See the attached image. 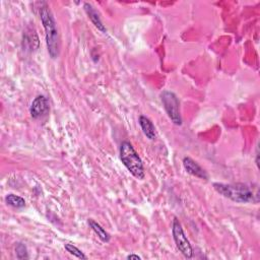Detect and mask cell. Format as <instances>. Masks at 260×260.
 <instances>
[{
    "label": "cell",
    "mask_w": 260,
    "mask_h": 260,
    "mask_svg": "<svg viewBox=\"0 0 260 260\" xmlns=\"http://www.w3.org/2000/svg\"><path fill=\"white\" fill-rule=\"evenodd\" d=\"M40 17L45 30L48 53L52 59H56L59 55L60 48L59 34L58 30H57L56 21L46 2H42V5L40 7Z\"/></svg>",
    "instance_id": "cell-1"
},
{
    "label": "cell",
    "mask_w": 260,
    "mask_h": 260,
    "mask_svg": "<svg viewBox=\"0 0 260 260\" xmlns=\"http://www.w3.org/2000/svg\"><path fill=\"white\" fill-rule=\"evenodd\" d=\"M215 190L226 198L238 204H248L254 200V194L251 189L242 183L236 184H224V183H214Z\"/></svg>",
    "instance_id": "cell-2"
},
{
    "label": "cell",
    "mask_w": 260,
    "mask_h": 260,
    "mask_svg": "<svg viewBox=\"0 0 260 260\" xmlns=\"http://www.w3.org/2000/svg\"><path fill=\"white\" fill-rule=\"evenodd\" d=\"M120 160L135 178L142 180L146 176L143 163L129 141H123L121 143Z\"/></svg>",
    "instance_id": "cell-3"
},
{
    "label": "cell",
    "mask_w": 260,
    "mask_h": 260,
    "mask_svg": "<svg viewBox=\"0 0 260 260\" xmlns=\"http://www.w3.org/2000/svg\"><path fill=\"white\" fill-rule=\"evenodd\" d=\"M162 103L171 121L180 126L182 125V117L180 114V103L177 96L170 91H164L161 94Z\"/></svg>",
    "instance_id": "cell-4"
},
{
    "label": "cell",
    "mask_w": 260,
    "mask_h": 260,
    "mask_svg": "<svg viewBox=\"0 0 260 260\" xmlns=\"http://www.w3.org/2000/svg\"><path fill=\"white\" fill-rule=\"evenodd\" d=\"M172 234H173V239H174L175 244H176L177 248L179 249V251L186 258H191L193 256L192 246H191L189 240L187 239V236L184 233L180 222L176 218L173 220V223H172Z\"/></svg>",
    "instance_id": "cell-5"
},
{
    "label": "cell",
    "mask_w": 260,
    "mask_h": 260,
    "mask_svg": "<svg viewBox=\"0 0 260 260\" xmlns=\"http://www.w3.org/2000/svg\"><path fill=\"white\" fill-rule=\"evenodd\" d=\"M49 110H50V106H49L48 99L43 95L37 96L32 102L30 107L31 116L34 119L42 118L43 116H45V115H47Z\"/></svg>",
    "instance_id": "cell-6"
},
{
    "label": "cell",
    "mask_w": 260,
    "mask_h": 260,
    "mask_svg": "<svg viewBox=\"0 0 260 260\" xmlns=\"http://www.w3.org/2000/svg\"><path fill=\"white\" fill-rule=\"evenodd\" d=\"M183 166L185 168V170L187 171V173H189V174H191L192 176H195L199 179H202V180H208L209 179V175L207 171L201 168L195 161H193L191 158H184L183 159Z\"/></svg>",
    "instance_id": "cell-7"
},
{
    "label": "cell",
    "mask_w": 260,
    "mask_h": 260,
    "mask_svg": "<svg viewBox=\"0 0 260 260\" xmlns=\"http://www.w3.org/2000/svg\"><path fill=\"white\" fill-rule=\"evenodd\" d=\"M83 9L85 11V13L88 14L89 18L91 19V21L94 23V25L98 28L99 31L103 32V33H106L107 32V28L106 26L103 24L102 20H101V17H100V14L99 12L97 11V9L89 2H85L83 4Z\"/></svg>",
    "instance_id": "cell-8"
},
{
    "label": "cell",
    "mask_w": 260,
    "mask_h": 260,
    "mask_svg": "<svg viewBox=\"0 0 260 260\" xmlns=\"http://www.w3.org/2000/svg\"><path fill=\"white\" fill-rule=\"evenodd\" d=\"M138 123H139L144 135H146L149 139L155 140L157 138L156 127H155L154 123L147 116H143V115H141V116L139 117Z\"/></svg>",
    "instance_id": "cell-9"
},
{
    "label": "cell",
    "mask_w": 260,
    "mask_h": 260,
    "mask_svg": "<svg viewBox=\"0 0 260 260\" xmlns=\"http://www.w3.org/2000/svg\"><path fill=\"white\" fill-rule=\"evenodd\" d=\"M89 225H90V227L92 228V230L94 231V232L96 233V235H97L103 242L107 243V242L110 241V238H111V237H110L109 233L107 232V231H106L100 224H98L96 221L90 219V220H89Z\"/></svg>",
    "instance_id": "cell-10"
},
{
    "label": "cell",
    "mask_w": 260,
    "mask_h": 260,
    "mask_svg": "<svg viewBox=\"0 0 260 260\" xmlns=\"http://www.w3.org/2000/svg\"><path fill=\"white\" fill-rule=\"evenodd\" d=\"M5 202L8 206L15 209H22L25 207V200L22 197L14 194H7L5 196Z\"/></svg>",
    "instance_id": "cell-11"
},
{
    "label": "cell",
    "mask_w": 260,
    "mask_h": 260,
    "mask_svg": "<svg viewBox=\"0 0 260 260\" xmlns=\"http://www.w3.org/2000/svg\"><path fill=\"white\" fill-rule=\"evenodd\" d=\"M64 248H65V250H66L69 254H71L72 256H74V257H76V258H78V259H86V258H88V257H86V256L81 252V250H79L77 247H75V246L72 245V244L67 243V244L64 245Z\"/></svg>",
    "instance_id": "cell-12"
},
{
    "label": "cell",
    "mask_w": 260,
    "mask_h": 260,
    "mask_svg": "<svg viewBox=\"0 0 260 260\" xmlns=\"http://www.w3.org/2000/svg\"><path fill=\"white\" fill-rule=\"evenodd\" d=\"M15 253H16V257L18 259H27L28 258L27 249H26V246L23 243H17L16 244Z\"/></svg>",
    "instance_id": "cell-13"
},
{
    "label": "cell",
    "mask_w": 260,
    "mask_h": 260,
    "mask_svg": "<svg viewBox=\"0 0 260 260\" xmlns=\"http://www.w3.org/2000/svg\"><path fill=\"white\" fill-rule=\"evenodd\" d=\"M127 259H136V260H140L141 259V257L140 256H138V255H135V254H130V255H128L127 256Z\"/></svg>",
    "instance_id": "cell-14"
}]
</instances>
